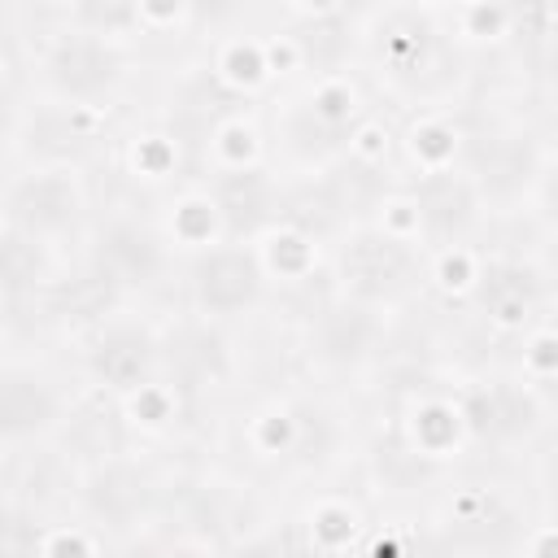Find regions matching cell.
Segmentation results:
<instances>
[{
	"label": "cell",
	"mask_w": 558,
	"mask_h": 558,
	"mask_svg": "<svg viewBox=\"0 0 558 558\" xmlns=\"http://www.w3.org/2000/svg\"><path fill=\"white\" fill-rule=\"evenodd\" d=\"M466 48L436 4L357 9V65L414 113L453 109L466 87Z\"/></svg>",
	"instance_id": "1"
},
{
	"label": "cell",
	"mask_w": 558,
	"mask_h": 558,
	"mask_svg": "<svg viewBox=\"0 0 558 558\" xmlns=\"http://www.w3.org/2000/svg\"><path fill=\"white\" fill-rule=\"evenodd\" d=\"M371 96L353 74H305L270 96L266 135L270 166L283 179H327L353 161L362 131L371 126Z\"/></svg>",
	"instance_id": "2"
},
{
	"label": "cell",
	"mask_w": 558,
	"mask_h": 558,
	"mask_svg": "<svg viewBox=\"0 0 558 558\" xmlns=\"http://www.w3.org/2000/svg\"><path fill=\"white\" fill-rule=\"evenodd\" d=\"M135 83V44L83 31L57 13L31 48V92L44 105L109 118Z\"/></svg>",
	"instance_id": "3"
},
{
	"label": "cell",
	"mask_w": 558,
	"mask_h": 558,
	"mask_svg": "<svg viewBox=\"0 0 558 558\" xmlns=\"http://www.w3.org/2000/svg\"><path fill=\"white\" fill-rule=\"evenodd\" d=\"M327 283L340 301L401 314L432 288V253L379 218H353L327 240Z\"/></svg>",
	"instance_id": "4"
},
{
	"label": "cell",
	"mask_w": 558,
	"mask_h": 558,
	"mask_svg": "<svg viewBox=\"0 0 558 558\" xmlns=\"http://www.w3.org/2000/svg\"><path fill=\"white\" fill-rule=\"evenodd\" d=\"M96 218L87 174L74 161H26L4 179V240L57 257L70 244L83 248Z\"/></svg>",
	"instance_id": "5"
},
{
	"label": "cell",
	"mask_w": 558,
	"mask_h": 558,
	"mask_svg": "<svg viewBox=\"0 0 558 558\" xmlns=\"http://www.w3.org/2000/svg\"><path fill=\"white\" fill-rule=\"evenodd\" d=\"M170 366L166 327L140 310H105L78 331V384L113 405H126L144 388L161 384Z\"/></svg>",
	"instance_id": "6"
},
{
	"label": "cell",
	"mask_w": 558,
	"mask_h": 558,
	"mask_svg": "<svg viewBox=\"0 0 558 558\" xmlns=\"http://www.w3.org/2000/svg\"><path fill=\"white\" fill-rule=\"evenodd\" d=\"M179 248L166 235L157 214L113 209L100 214L83 240V270L122 305L126 296L157 292L166 279H179Z\"/></svg>",
	"instance_id": "7"
},
{
	"label": "cell",
	"mask_w": 558,
	"mask_h": 558,
	"mask_svg": "<svg viewBox=\"0 0 558 558\" xmlns=\"http://www.w3.org/2000/svg\"><path fill=\"white\" fill-rule=\"evenodd\" d=\"M179 288L187 301V314L205 327H231L266 310V301L279 292L262 248L253 240H218L201 253H187L179 262Z\"/></svg>",
	"instance_id": "8"
},
{
	"label": "cell",
	"mask_w": 558,
	"mask_h": 558,
	"mask_svg": "<svg viewBox=\"0 0 558 558\" xmlns=\"http://www.w3.org/2000/svg\"><path fill=\"white\" fill-rule=\"evenodd\" d=\"M462 126H466V135H462L458 170L480 192L484 209L488 214L527 209V192H532V179H536L549 144H541L536 131L510 113H484Z\"/></svg>",
	"instance_id": "9"
},
{
	"label": "cell",
	"mask_w": 558,
	"mask_h": 558,
	"mask_svg": "<svg viewBox=\"0 0 558 558\" xmlns=\"http://www.w3.org/2000/svg\"><path fill=\"white\" fill-rule=\"evenodd\" d=\"M74 418V384L52 366L9 349L0 366V440L9 458L39 453Z\"/></svg>",
	"instance_id": "10"
},
{
	"label": "cell",
	"mask_w": 558,
	"mask_h": 558,
	"mask_svg": "<svg viewBox=\"0 0 558 558\" xmlns=\"http://www.w3.org/2000/svg\"><path fill=\"white\" fill-rule=\"evenodd\" d=\"M554 283L541 257L523 253H501V248H480V266L466 292V305L497 331L527 336L545 310L554 305Z\"/></svg>",
	"instance_id": "11"
},
{
	"label": "cell",
	"mask_w": 558,
	"mask_h": 558,
	"mask_svg": "<svg viewBox=\"0 0 558 558\" xmlns=\"http://www.w3.org/2000/svg\"><path fill=\"white\" fill-rule=\"evenodd\" d=\"M453 397L466 423V440L484 449L527 445L545 423V392L523 375H480L466 379Z\"/></svg>",
	"instance_id": "12"
},
{
	"label": "cell",
	"mask_w": 558,
	"mask_h": 558,
	"mask_svg": "<svg viewBox=\"0 0 558 558\" xmlns=\"http://www.w3.org/2000/svg\"><path fill=\"white\" fill-rule=\"evenodd\" d=\"M388 318L392 314H384V310L327 296L318 305V314H310V323H305L310 362L318 371H331V375H357V371H366L379 357L384 340H388Z\"/></svg>",
	"instance_id": "13"
},
{
	"label": "cell",
	"mask_w": 558,
	"mask_h": 558,
	"mask_svg": "<svg viewBox=\"0 0 558 558\" xmlns=\"http://www.w3.org/2000/svg\"><path fill=\"white\" fill-rule=\"evenodd\" d=\"M405 440L418 458L427 462H445L453 458L458 449H466V423H462V410H458V397L453 392H427V397H414L405 418Z\"/></svg>",
	"instance_id": "14"
},
{
	"label": "cell",
	"mask_w": 558,
	"mask_h": 558,
	"mask_svg": "<svg viewBox=\"0 0 558 558\" xmlns=\"http://www.w3.org/2000/svg\"><path fill=\"white\" fill-rule=\"evenodd\" d=\"M462 118L453 109H436V113H410L397 148L405 153V161L414 166V179L423 174H445L458 170L462 161Z\"/></svg>",
	"instance_id": "15"
},
{
	"label": "cell",
	"mask_w": 558,
	"mask_h": 558,
	"mask_svg": "<svg viewBox=\"0 0 558 558\" xmlns=\"http://www.w3.org/2000/svg\"><path fill=\"white\" fill-rule=\"evenodd\" d=\"M257 248H262V262H266V270L275 279V288H296V283H310L318 270H327V240L314 235L296 218H288L275 231H266L257 240Z\"/></svg>",
	"instance_id": "16"
},
{
	"label": "cell",
	"mask_w": 558,
	"mask_h": 558,
	"mask_svg": "<svg viewBox=\"0 0 558 558\" xmlns=\"http://www.w3.org/2000/svg\"><path fill=\"white\" fill-rule=\"evenodd\" d=\"M205 161H209V174L266 166V161H270L266 118H248L244 109L222 113V118L205 131Z\"/></svg>",
	"instance_id": "17"
},
{
	"label": "cell",
	"mask_w": 558,
	"mask_h": 558,
	"mask_svg": "<svg viewBox=\"0 0 558 558\" xmlns=\"http://www.w3.org/2000/svg\"><path fill=\"white\" fill-rule=\"evenodd\" d=\"M157 218H161L166 235L174 240L179 257H187V253H201V248H209V244L227 240V227H222L218 201L209 196V187H205V183L179 187V192L166 201V209H161Z\"/></svg>",
	"instance_id": "18"
},
{
	"label": "cell",
	"mask_w": 558,
	"mask_h": 558,
	"mask_svg": "<svg viewBox=\"0 0 558 558\" xmlns=\"http://www.w3.org/2000/svg\"><path fill=\"white\" fill-rule=\"evenodd\" d=\"M445 13L466 52L514 44L527 31V9H519V4H449Z\"/></svg>",
	"instance_id": "19"
},
{
	"label": "cell",
	"mask_w": 558,
	"mask_h": 558,
	"mask_svg": "<svg viewBox=\"0 0 558 558\" xmlns=\"http://www.w3.org/2000/svg\"><path fill=\"white\" fill-rule=\"evenodd\" d=\"M126 157V170L153 187L161 183H174L179 179V166H183V148H179V135L166 131V126H148V131H135L122 148Z\"/></svg>",
	"instance_id": "20"
},
{
	"label": "cell",
	"mask_w": 558,
	"mask_h": 558,
	"mask_svg": "<svg viewBox=\"0 0 558 558\" xmlns=\"http://www.w3.org/2000/svg\"><path fill=\"white\" fill-rule=\"evenodd\" d=\"M305 523H310V545L318 554H344L362 532V514L344 497H323L318 506H310Z\"/></svg>",
	"instance_id": "21"
},
{
	"label": "cell",
	"mask_w": 558,
	"mask_h": 558,
	"mask_svg": "<svg viewBox=\"0 0 558 558\" xmlns=\"http://www.w3.org/2000/svg\"><path fill=\"white\" fill-rule=\"evenodd\" d=\"M519 375L532 379L541 392L549 384H558V296L545 310V318L523 336V357H519Z\"/></svg>",
	"instance_id": "22"
},
{
	"label": "cell",
	"mask_w": 558,
	"mask_h": 558,
	"mask_svg": "<svg viewBox=\"0 0 558 558\" xmlns=\"http://www.w3.org/2000/svg\"><path fill=\"white\" fill-rule=\"evenodd\" d=\"M35 558H100V532L78 523H48L35 536Z\"/></svg>",
	"instance_id": "23"
},
{
	"label": "cell",
	"mask_w": 558,
	"mask_h": 558,
	"mask_svg": "<svg viewBox=\"0 0 558 558\" xmlns=\"http://www.w3.org/2000/svg\"><path fill=\"white\" fill-rule=\"evenodd\" d=\"M126 558H214V549L196 532H157V527H144L140 536H131Z\"/></svg>",
	"instance_id": "24"
},
{
	"label": "cell",
	"mask_w": 558,
	"mask_h": 558,
	"mask_svg": "<svg viewBox=\"0 0 558 558\" xmlns=\"http://www.w3.org/2000/svg\"><path fill=\"white\" fill-rule=\"evenodd\" d=\"M527 214L549 240H558V144H549L541 157V170L527 192Z\"/></svg>",
	"instance_id": "25"
},
{
	"label": "cell",
	"mask_w": 558,
	"mask_h": 558,
	"mask_svg": "<svg viewBox=\"0 0 558 558\" xmlns=\"http://www.w3.org/2000/svg\"><path fill=\"white\" fill-rule=\"evenodd\" d=\"M122 410H126V418H131L140 432H166V427L179 418V388H174L170 379H161V384L144 388L140 397H131Z\"/></svg>",
	"instance_id": "26"
},
{
	"label": "cell",
	"mask_w": 558,
	"mask_h": 558,
	"mask_svg": "<svg viewBox=\"0 0 558 558\" xmlns=\"http://www.w3.org/2000/svg\"><path fill=\"white\" fill-rule=\"evenodd\" d=\"M536 480H541V493H545L549 510L558 514V436L545 445V453H541V462H536Z\"/></svg>",
	"instance_id": "27"
},
{
	"label": "cell",
	"mask_w": 558,
	"mask_h": 558,
	"mask_svg": "<svg viewBox=\"0 0 558 558\" xmlns=\"http://www.w3.org/2000/svg\"><path fill=\"white\" fill-rule=\"evenodd\" d=\"M523 558H558V519L545 523V527H532L523 532Z\"/></svg>",
	"instance_id": "28"
}]
</instances>
